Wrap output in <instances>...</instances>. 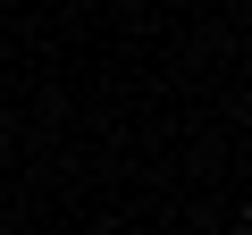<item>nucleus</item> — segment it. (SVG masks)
Returning <instances> with one entry per match:
<instances>
[{
    "label": "nucleus",
    "mask_w": 252,
    "mask_h": 235,
    "mask_svg": "<svg viewBox=\"0 0 252 235\" xmlns=\"http://www.w3.org/2000/svg\"><path fill=\"white\" fill-rule=\"evenodd\" d=\"M244 235H252V227H244Z\"/></svg>",
    "instance_id": "obj_1"
}]
</instances>
